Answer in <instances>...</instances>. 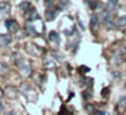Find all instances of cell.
<instances>
[{
  "mask_svg": "<svg viewBox=\"0 0 126 115\" xmlns=\"http://www.w3.org/2000/svg\"><path fill=\"white\" fill-rule=\"evenodd\" d=\"M19 8L22 10V11H29V10L31 8V4L29 3V1H22V3L19 4Z\"/></svg>",
  "mask_w": 126,
  "mask_h": 115,
  "instance_id": "13",
  "label": "cell"
},
{
  "mask_svg": "<svg viewBox=\"0 0 126 115\" xmlns=\"http://www.w3.org/2000/svg\"><path fill=\"white\" fill-rule=\"evenodd\" d=\"M107 92H109V88H106V89H103V92H102V93H103V96H104V95H107Z\"/></svg>",
  "mask_w": 126,
  "mask_h": 115,
  "instance_id": "22",
  "label": "cell"
},
{
  "mask_svg": "<svg viewBox=\"0 0 126 115\" xmlns=\"http://www.w3.org/2000/svg\"><path fill=\"white\" fill-rule=\"evenodd\" d=\"M90 26H91L92 30H96V29L99 27V16H98V15H92V16H91Z\"/></svg>",
  "mask_w": 126,
  "mask_h": 115,
  "instance_id": "5",
  "label": "cell"
},
{
  "mask_svg": "<svg viewBox=\"0 0 126 115\" xmlns=\"http://www.w3.org/2000/svg\"><path fill=\"white\" fill-rule=\"evenodd\" d=\"M92 83H94V79H91V77H85V79L81 80V85L85 88H90L92 85Z\"/></svg>",
  "mask_w": 126,
  "mask_h": 115,
  "instance_id": "10",
  "label": "cell"
},
{
  "mask_svg": "<svg viewBox=\"0 0 126 115\" xmlns=\"http://www.w3.org/2000/svg\"><path fill=\"white\" fill-rule=\"evenodd\" d=\"M95 115H106V112L102 111V110H96V111H95Z\"/></svg>",
  "mask_w": 126,
  "mask_h": 115,
  "instance_id": "20",
  "label": "cell"
},
{
  "mask_svg": "<svg viewBox=\"0 0 126 115\" xmlns=\"http://www.w3.org/2000/svg\"><path fill=\"white\" fill-rule=\"evenodd\" d=\"M7 115H15V114H14V112H10V114H7Z\"/></svg>",
  "mask_w": 126,
  "mask_h": 115,
  "instance_id": "25",
  "label": "cell"
},
{
  "mask_svg": "<svg viewBox=\"0 0 126 115\" xmlns=\"http://www.w3.org/2000/svg\"><path fill=\"white\" fill-rule=\"evenodd\" d=\"M117 108L119 110V111H125V110H126V96H122V98L119 99Z\"/></svg>",
  "mask_w": 126,
  "mask_h": 115,
  "instance_id": "8",
  "label": "cell"
},
{
  "mask_svg": "<svg viewBox=\"0 0 126 115\" xmlns=\"http://www.w3.org/2000/svg\"><path fill=\"white\" fill-rule=\"evenodd\" d=\"M7 71H8V68L6 64H0V73H6Z\"/></svg>",
  "mask_w": 126,
  "mask_h": 115,
  "instance_id": "18",
  "label": "cell"
},
{
  "mask_svg": "<svg viewBox=\"0 0 126 115\" xmlns=\"http://www.w3.org/2000/svg\"><path fill=\"white\" fill-rule=\"evenodd\" d=\"M18 68H19L20 73H22L23 76H29V74L31 73V71H33L31 64L29 62V61H26V60H20L19 62H18Z\"/></svg>",
  "mask_w": 126,
  "mask_h": 115,
  "instance_id": "1",
  "label": "cell"
},
{
  "mask_svg": "<svg viewBox=\"0 0 126 115\" xmlns=\"http://www.w3.org/2000/svg\"><path fill=\"white\" fill-rule=\"evenodd\" d=\"M26 19L27 22H34V20L39 19V14L37 12L35 8H30L29 11H26Z\"/></svg>",
  "mask_w": 126,
  "mask_h": 115,
  "instance_id": "2",
  "label": "cell"
},
{
  "mask_svg": "<svg viewBox=\"0 0 126 115\" xmlns=\"http://www.w3.org/2000/svg\"><path fill=\"white\" fill-rule=\"evenodd\" d=\"M114 77H118V79H119V77H121V74H119V73H114Z\"/></svg>",
  "mask_w": 126,
  "mask_h": 115,
  "instance_id": "24",
  "label": "cell"
},
{
  "mask_svg": "<svg viewBox=\"0 0 126 115\" xmlns=\"http://www.w3.org/2000/svg\"><path fill=\"white\" fill-rule=\"evenodd\" d=\"M3 110H4V106H3V103L0 101V112H3Z\"/></svg>",
  "mask_w": 126,
  "mask_h": 115,
  "instance_id": "21",
  "label": "cell"
},
{
  "mask_svg": "<svg viewBox=\"0 0 126 115\" xmlns=\"http://www.w3.org/2000/svg\"><path fill=\"white\" fill-rule=\"evenodd\" d=\"M85 111L88 112V114H95V107H94V104H85Z\"/></svg>",
  "mask_w": 126,
  "mask_h": 115,
  "instance_id": "15",
  "label": "cell"
},
{
  "mask_svg": "<svg viewBox=\"0 0 126 115\" xmlns=\"http://www.w3.org/2000/svg\"><path fill=\"white\" fill-rule=\"evenodd\" d=\"M10 11V4L6 1H1L0 3V14H7Z\"/></svg>",
  "mask_w": 126,
  "mask_h": 115,
  "instance_id": "9",
  "label": "cell"
},
{
  "mask_svg": "<svg viewBox=\"0 0 126 115\" xmlns=\"http://www.w3.org/2000/svg\"><path fill=\"white\" fill-rule=\"evenodd\" d=\"M81 96H83V99H85V100H88V99H90L92 95H91V91H90V89H87V91H84V92L81 93Z\"/></svg>",
  "mask_w": 126,
  "mask_h": 115,
  "instance_id": "16",
  "label": "cell"
},
{
  "mask_svg": "<svg viewBox=\"0 0 126 115\" xmlns=\"http://www.w3.org/2000/svg\"><path fill=\"white\" fill-rule=\"evenodd\" d=\"M87 1H91V0H87Z\"/></svg>",
  "mask_w": 126,
  "mask_h": 115,
  "instance_id": "26",
  "label": "cell"
},
{
  "mask_svg": "<svg viewBox=\"0 0 126 115\" xmlns=\"http://www.w3.org/2000/svg\"><path fill=\"white\" fill-rule=\"evenodd\" d=\"M26 29H27V33L30 34V35H37V31H35V27H34L33 25H30V23H29V25L26 26Z\"/></svg>",
  "mask_w": 126,
  "mask_h": 115,
  "instance_id": "14",
  "label": "cell"
},
{
  "mask_svg": "<svg viewBox=\"0 0 126 115\" xmlns=\"http://www.w3.org/2000/svg\"><path fill=\"white\" fill-rule=\"evenodd\" d=\"M6 27H7V30L8 31H16L18 29H19V26H18V22L16 20H14V19H7L6 20Z\"/></svg>",
  "mask_w": 126,
  "mask_h": 115,
  "instance_id": "3",
  "label": "cell"
},
{
  "mask_svg": "<svg viewBox=\"0 0 126 115\" xmlns=\"http://www.w3.org/2000/svg\"><path fill=\"white\" fill-rule=\"evenodd\" d=\"M117 27H125L126 26V16H119L117 19Z\"/></svg>",
  "mask_w": 126,
  "mask_h": 115,
  "instance_id": "11",
  "label": "cell"
},
{
  "mask_svg": "<svg viewBox=\"0 0 126 115\" xmlns=\"http://www.w3.org/2000/svg\"><path fill=\"white\" fill-rule=\"evenodd\" d=\"M118 6V0H107V4H106V8L110 10V11H114Z\"/></svg>",
  "mask_w": 126,
  "mask_h": 115,
  "instance_id": "7",
  "label": "cell"
},
{
  "mask_svg": "<svg viewBox=\"0 0 126 115\" xmlns=\"http://www.w3.org/2000/svg\"><path fill=\"white\" fill-rule=\"evenodd\" d=\"M45 4H46L47 8H53V6H54V3H53V0H45Z\"/></svg>",
  "mask_w": 126,
  "mask_h": 115,
  "instance_id": "19",
  "label": "cell"
},
{
  "mask_svg": "<svg viewBox=\"0 0 126 115\" xmlns=\"http://www.w3.org/2000/svg\"><path fill=\"white\" fill-rule=\"evenodd\" d=\"M45 65H46L47 68H52V69L56 68V65H54V62H53V60H46V61H45Z\"/></svg>",
  "mask_w": 126,
  "mask_h": 115,
  "instance_id": "17",
  "label": "cell"
},
{
  "mask_svg": "<svg viewBox=\"0 0 126 115\" xmlns=\"http://www.w3.org/2000/svg\"><path fill=\"white\" fill-rule=\"evenodd\" d=\"M56 15H57V10H54V8H47V11H46V19H47V20H54Z\"/></svg>",
  "mask_w": 126,
  "mask_h": 115,
  "instance_id": "6",
  "label": "cell"
},
{
  "mask_svg": "<svg viewBox=\"0 0 126 115\" xmlns=\"http://www.w3.org/2000/svg\"><path fill=\"white\" fill-rule=\"evenodd\" d=\"M11 43V37L7 34H0V45L1 46H7Z\"/></svg>",
  "mask_w": 126,
  "mask_h": 115,
  "instance_id": "4",
  "label": "cell"
},
{
  "mask_svg": "<svg viewBox=\"0 0 126 115\" xmlns=\"http://www.w3.org/2000/svg\"><path fill=\"white\" fill-rule=\"evenodd\" d=\"M49 39L52 42H54V43H58V34L56 33V31H50L49 33Z\"/></svg>",
  "mask_w": 126,
  "mask_h": 115,
  "instance_id": "12",
  "label": "cell"
},
{
  "mask_svg": "<svg viewBox=\"0 0 126 115\" xmlns=\"http://www.w3.org/2000/svg\"><path fill=\"white\" fill-rule=\"evenodd\" d=\"M3 95H4V92H3V89L0 88V98H3Z\"/></svg>",
  "mask_w": 126,
  "mask_h": 115,
  "instance_id": "23",
  "label": "cell"
}]
</instances>
